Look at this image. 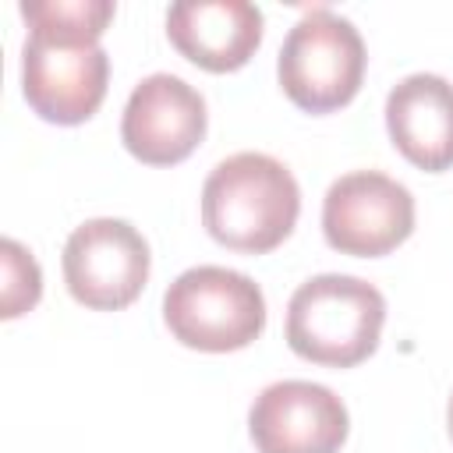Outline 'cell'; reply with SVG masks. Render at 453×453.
<instances>
[{
	"mask_svg": "<svg viewBox=\"0 0 453 453\" xmlns=\"http://www.w3.org/2000/svg\"><path fill=\"white\" fill-rule=\"evenodd\" d=\"M301 212L294 173L265 152H237L202 184V223L230 251L265 255L283 244Z\"/></svg>",
	"mask_w": 453,
	"mask_h": 453,
	"instance_id": "cell-1",
	"label": "cell"
},
{
	"mask_svg": "<svg viewBox=\"0 0 453 453\" xmlns=\"http://www.w3.org/2000/svg\"><path fill=\"white\" fill-rule=\"evenodd\" d=\"M386 322V297L379 287L343 273L304 280L287 304V343L297 357L329 368L361 365Z\"/></svg>",
	"mask_w": 453,
	"mask_h": 453,
	"instance_id": "cell-2",
	"label": "cell"
},
{
	"mask_svg": "<svg viewBox=\"0 0 453 453\" xmlns=\"http://www.w3.org/2000/svg\"><path fill=\"white\" fill-rule=\"evenodd\" d=\"M163 319L184 347L226 354L248 347L265 329V297L258 283L237 269L195 265L166 287Z\"/></svg>",
	"mask_w": 453,
	"mask_h": 453,
	"instance_id": "cell-3",
	"label": "cell"
},
{
	"mask_svg": "<svg viewBox=\"0 0 453 453\" xmlns=\"http://www.w3.org/2000/svg\"><path fill=\"white\" fill-rule=\"evenodd\" d=\"M365 60L361 32L336 11L311 7L287 32L276 74L294 106L308 113H329L357 96Z\"/></svg>",
	"mask_w": 453,
	"mask_h": 453,
	"instance_id": "cell-4",
	"label": "cell"
},
{
	"mask_svg": "<svg viewBox=\"0 0 453 453\" xmlns=\"http://www.w3.org/2000/svg\"><path fill=\"white\" fill-rule=\"evenodd\" d=\"M110 57L92 39L32 28L21 50V92L50 124H81L106 99Z\"/></svg>",
	"mask_w": 453,
	"mask_h": 453,
	"instance_id": "cell-5",
	"label": "cell"
},
{
	"mask_svg": "<svg viewBox=\"0 0 453 453\" xmlns=\"http://www.w3.org/2000/svg\"><path fill=\"white\" fill-rule=\"evenodd\" d=\"M64 280L78 304L96 311L127 308L149 280V244L127 223L113 216L85 219L64 244Z\"/></svg>",
	"mask_w": 453,
	"mask_h": 453,
	"instance_id": "cell-6",
	"label": "cell"
},
{
	"mask_svg": "<svg viewBox=\"0 0 453 453\" xmlns=\"http://www.w3.org/2000/svg\"><path fill=\"white\" fill-rule=\"evenodd\" d=\"M411 230L414 198L400 180L379 170H354L329 184L322 202V234L340 255H389L411 237Z\"/></svg>",
	"mask_w": 453,
	"mask_h": 453,
	"instance_id": "cell-7",
	"label": "cell"
},
{
	"mask_svg": "<svg viewBox=\"0 0 453 453\" xmlns=\"http://www.w3.org/2000/svg\"><path fill=\"white\" fill-rule=\"evenodd\" d=\"M248 432L258 453H340L350 421L329 386L283 379L255 396Z\"/></svg>",
	"mask_w": 453,
	"mask_h": 453,
	"instance_id": "cell-8",
	"label": "cell"
},
{
	"mask_svg": "<svg viewBox=\"0 0 453 453\" xmlns=\"http://www.w3.org/2000/svg\"><path fill=\"white\" fill-rule=\"evenodd\" d=\"M120 138L127 152L149 166L188 159L205 138V99L177 74L142 78L124 106Z\"/></svg>",
	"mask_w": 453,
	"mask_h": 453,
	"instance_id": "cell-9",
	"label": "cell"
},
{
	"mask_svg": "<svg viewBox=\"0 0 453 453\" xmlns=\"http://www.w3.org/2000/svg\"><path fill=\"white\" fill-rule=\"evenodd\" d=\"M166 35L191 64L226 74L255 57L262 11L248 0H180L166 11Z\"/></svg>",
	"mask_w": 453,
	"mask_h": 453,
	"instance_id": "cell-10",
	"label": "cell"
},
{
	"mask_svg": "<svg viewBox=\"0 0 453 453\" xmlns=\"http://www.w3.org/2000/svg\"><path fill=\"white\" fill-rule=\"evenodd\" d=\"M393 145L414 166L439 173L453 166V85L439 74H407L386 96Z\"/></svg>",
	"mask_w": 453,
	"mask_h": 453,
	"instance_id": "cell-11",
	"label": "cell"
},
{
	"mask_svg": "<svg viewBox=\"0 0 453 453\" xmlns=\"http://www.w3.org/2000/svg\"><path fill=\"white\" fill-rule=\"evenodd\" d=\"M21 18L28 32L39 28V32H60V35L99 42V35L113 18V4L110 0H32V4H21Z\"/></svg>",
	"mask_w": 453,
	"mask_h": 453,
	"instance_id": "cell-12",
	"label": "cell"
},
{
	"mask_svg": "<svg viewBox=\"0 0 453 453\" xmlns=\"http://www.w3.org/2000/svg\"><path fill=\"white\" fill-rule=\"evenodd\" d=\"M4 255V290H0V315L4 319H18L21 311L35 308L39 294H42V273L39 262L32 258L28 248H21L18 241H4L0 244Z\"/></svg>",
	"mask_w": 453,
	"mask_h": 453,
	"instance_id": "cell-13",
	"label": "cell"
},
{
	"mask_svg": "<svg viewBox=\"0 0 453 453\" xmlns=\"http://www.w3.org/2000/svg\"><path fill=\"white\" fill-rule=\"evenodd\" d=\"M446 425H449V439H453V396H449V407H446Z\"/></svg>",
	"mask_w": 453,
	"mask_h": 453,
	"instance_id": "cell-14",
	"label": "cell"
}]
</instances>
